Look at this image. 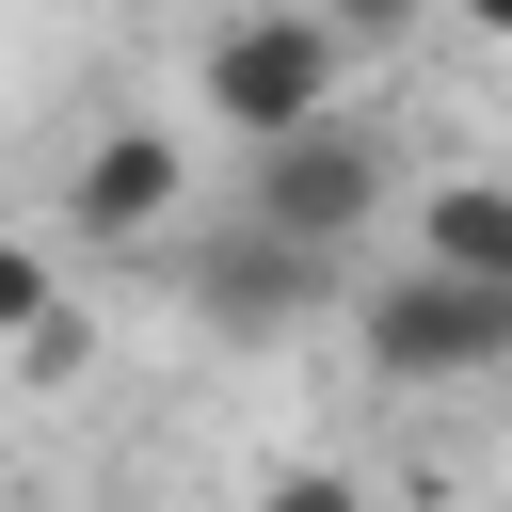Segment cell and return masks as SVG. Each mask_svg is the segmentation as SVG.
<instances>
[{
  "label": "cell",
  "instance_id": "52a82bcc",
  "mask_svg": "<svg viewBox=\"0 0 512 512\" xmlns=\"http://www.w3.org/2000/svg\"><path fill=\"white\" fill-rule=\"evenodd\" d=\"M0 336H32V352H16L32 384H64V368H80V304H64V256H0Z\"/></svg>",
  "mask_w": 512,
  "mask_h": 512
},
{
  "label": "cell",
  "instance_id": "ba28073f",
  "mask_svg": "<svg viewBox=\"0 0 512 512\" xmlns=\"http://www.w3.org/2000/svg\"><path fill=\"white\" fill-rule=\"evenodd\" d=\"M256 512H368V480L352 464H288V480H256Z\"/></svg>",
  "mask_w": 512,
  "mask_h": 512
},
{
  "label": "cell",
  "instance_id": "5b68a950",
  "mask_svg": "<svg viewBox=\"0 0 512 512\" xmlns=\"http://www.w3.org/2000/svg\"><path fill=\"white\" fill-rule=\"evenodd\" d=\"M176 288H192V320H208V336H288L336 272H320V256H288V240H256V224H224L208 256H176Z\"/></svg>",
  "mask_w": 512,
  "mask_h": 512
},
{
  "label": "cell",
  "instance_id": "6da1fadb",
  "mask_svg": "<svg viewBox=\"0 0 512 512\" xmlns=\"http://www.w3.org/2000/svg\"><path fill=\"white\" fill-rule=\"evenodd\" d=\"M352 64H368V32H336V16H224L192 48V112L240 144H304V128H352Z\"/></svg>",
  "mask_w": 512,
  "mask_h": 512
},
{
  "label": "cell",
  "instance_id": "3957f363",
  "mask_svg": "<svg viewBox=\"0 0 512 512\" xmlns=\"http://www.w3.org/2000/svg\"><path fill=\"white\" fill-rule=\"evenodd\" d=\"M384 192H400V160H384V128H304V144H240V224L256 240H288V256H352L368 224H384Z\"/></svg>",
  "mask_w": 512,
  "mask_h": 512
},
{
  "label": "cell",
  "instance_id": "7a4b0ae2",
  "mask_svg": "<svg viewBox=\"0 0 512 512\" xmlns=\"http://www.w3.org/2000/svg\"><path fill=\"white\" fill-rule=\"evenodd\" d=\"M352 352H368L384 384H496V368H512V288H464V272H432V256H384V272L352 288Z\"/></svg>",
  "mask_w": 512,
  "mask_h": 512
},
{
  "label": "cell",
  "instance_id": "8992f818",
  "mask_svg": "<svg viewBox=\"0 0 512 512\" xmlns=\"http://www.w3.org/2000/svg\"><path fill=\"white\" fill-rule=\"evenodd\" d=\"M400 256H432L464 288H512V176H432L416 224H400Z\"/></svg>",
  "mask_w": 512,
  "mask_h": 512
},
{
  "label": "cell",
  "instance_id": "277c9868",
  "mask_svg": "<svg viewBox=\"0 0 512 512\" xmlns=\"http://www.w3.org/2000/svg\"><path fill=\"white\" fill-rule=\"evenodd\" d=\"M192 208V160H176V128H96L80 160H64V240L80 256H128V240H160Z\"/></svg>",
  "mask_w": 512,
  "mask_h": 512
}]
</instances>
